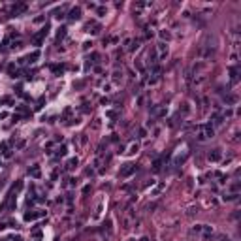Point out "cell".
<instances>
[{
    "instance_id": "9a60e30c",
    "label": "cell",
    "mask_w": 241,
    "mask_h": 241,
    "mask_svg": "<svg viewBox=\"0 0 241 241\" xmlns=\"http://www.w3.org/2000/svg\"><path fill=\"white\" fill-rule=\"evenodd\" d=\"M219 241H230V239L226 236H219Z\"/></svg>"
},
{
    "instance_id": "3957f363",
    "label": "cell",
    "mask_w": 241,
    "mask_h": 241,
    "mask_svg": "<svg viewBox=\"0 0 241 241\" xmlns=\"http://www.w3.org/2000/svg\"><path fill=\"white\" fill-rule=\"evenodd\" d=\"M79 15H81V9H79V8H74L72 11H70V19H72V21L79 19Z\"/></svg>"
},
{
    "instance_id": "7c38bea8",
    "label": "cell",
    "mask_w": 241,
    "mask_h": 241,
    "mask_svg": "<svg viewBox=\"0 0 241 241\" xmlns=\"http://www.w3.org/2000/svg\"><path fill=\"white\" fill-rule=\"evenodd\" d=\"M181 111H183V113H188V111H190V107H188V104H183Z\"/></svg>"
},
{
    "instance_id": "2e32d148",
    "label": "cell",
    "mask_w": 241,
    "mask_h": 241,
    "mask_svg": "<svg viewBox=\"0 0 241 241\" xmlns=\"http://www.w3.org/2000/svg\"><path fill=\"white\" fill-rule=\"evenodd\" d=\"M140 241H151V239H149V237H147V236H143V237H141V239H140Z\"/></svg>"
},
{
    "instance_id": "30bf717a",
    "label": "cell",
    "mask_w": 241,
    "mask_h": 241,
    "mask_svg": "<svg viewBox=\"0 0 241 241\" xmlns=\"http://www.w3.org/2000/svg\"><path fill=\"white\" fill-rule=\"evenodd\" d=\"M192 232L194 234H202V224H196L194 228H192Z\"/></svg>"
},
{
    "instance_id": "277c9868",
    "label": "cell",
    "mask_w": 241,
    "mask_h": 241,
    "mask_svg": "<svg viewBox=\"0 0 241 241\" xmlns=\"http://www.w3.org/2000/svg\"><path fill=\"white\" fill-rule=\"evenodd\" d=\"M157 59H158V55H157V51L153 49L151 53H149V62H151V64H155V62H157Z\"/></svg>"
},
{
    "instance_id": "9c48e42d",
    "label": "cell",
    "mask_w": 241,
    "mask_h": 241,
    "mask_svg": "<svg viewBox=\"0 0 241 241\" xmlns=\"http://www.w3.org/2000/svg\"><path fill=\"white\" fill-rule=\"evenodd\" d=\"M203 81H205V76H200V77H196V79H194V85H202Z\"/></svg>"
},
{
    "instance_id": "4fadbf2b",
    "label": "cell",
    "mask_w": 241,
    "mask_h": 241,
    "mask_svg": "<svg viewBox=\"0 0 241 241\" xmlns=\"http://www.w3.org/2000/svg\"><path fill=\"white\" fill-rule=\"evenodd\" d=\"M119 76H121V74H119V72H115V74H113V81H115V83H119V79H121V77H119Z\"/></svg>"
},
{
    "instance_id": "7a4b0ae2",
    "label": "cell",
    "mask_w": 241,
    "mask_h": 241,
    "mask_svg": "<svg viewBox=\"0 0 241 241\" xmlns=\"http://www.w3.org/2000/svg\"><path fill=\"white\" fill-rule=\"evenodd\" d=\"M209 160H213V162L220 160V149H215L213 153H209Z\"/></svg>"
},
{
    "instance_id": "5bb4252c",
    "label": "cell",
    "mask_w": 241,
    "mask_h": 241,
    "mask_svg": "<svg viewBox=\"0 0 241 241\" xmlns=\"http://www.w3.org/2000/svg\"><path fill=\"white\" fill-rule=\"evenodd\" d=\"M145 134H147V132H145V128H140V136H141V138H145Z\"/></svg>"
},
{
    "instance_id": "8992f818",
    "label": "cell",
    "mask_w": 241,
    "mask_h": 241,
    "mask_svg": "<svg viewBox=\"0 0 241 241\" xmlns=\"http://www.w3.org/2000/svg\"><path fill=\"white\" fill-rule=\"evenodd\" d=\"M160 38L162 40H171V34H169L168 30H160Z\"/></svg>"
},
{
    "instance_id": "e0dca14e",
    "label": "cell",
    "mask_w": 241,
    "mask_h": 241,
    "mask_svg": "<svg viewBox=\"0 0 241 241\" xmlns=\"http://www.w3.org/2000/svg\"><path fill=\"white\" fill-rule=\"evenodd\" d=\"M128 241H136V239H128Z\"/></svg>"
},
{
    "instance_id": "ba28073f",
    "label": "cell",
    "mask_w": 241,
    "mask_h": 241,
    "mask_svg": "<svg viewBox=\"0 0 241 241\" xmlns=\"http://www.w3.org/2000/svg\"><path fill=\"white\" fill-rule=\"evenodd\" d=\"M36 217H38V213H26V215H25V219H26V220H34Z\"/></svg>"
},
{
    "instance_id": "52a82bcc",
    "label": "cell",
    "mask_w": 241,
    "mask_h": 241,
    "mask_svg": "<svg viewBox=\"0 0 241 241\" xmlns=\"http://www.w3.org/2000/svg\"><path fill=\"white\" fill-rule=\"evenodd\" d=\"M76 166H77V158H70V160H68V166H66V168L72 169V168H76Z\"/></svg>"
},
{
    "instance_id": "8fae6325",
    "label": "cell",
    "mask_w": 241,
    "mask_h": 241,
    "mask_svg": "<svg viewBox=\"0 0 241 241\" xmlns=\"http://www.w3.org/2000/svg\"><path fill=\"white\" fill-rule=\"evenodd\" d=\"M136 151H138V145L134 143V145H130V151H128V155H134Z\"/></svg>"
},
{
    "instance_id": "5b68a950",
    "label": "cell",
    "mask_w": 241,
    "mask_h": 241,
    "mask_svg": "<svg viewBox=\"0 0 241 241\" xmlns=\"http://www.w3.org/2000/svg\"><path fill=\"white\" fill-rule=\"evenodd\" d=\"M28 173H30V175H32V177H40V168H38V166H34V168H32V169H30Z\"/></svg>"
},
{
    "instance_id": "6da1fadb",
    "label": "cell",
    "mask_w": 241,
    "mask_h": 241,
    "mask_svg": "<svg viewBox=\"0 0 241 241\" xmlns=\"http://www.w3.org/2000/svg\"><path fill=\"white\" fill-rule=\"evenodd\" d=\"M134 171H136V166L126 164V168H123V169H121V177H128V175H132Z\"/></svg>"
}]
</instances>
